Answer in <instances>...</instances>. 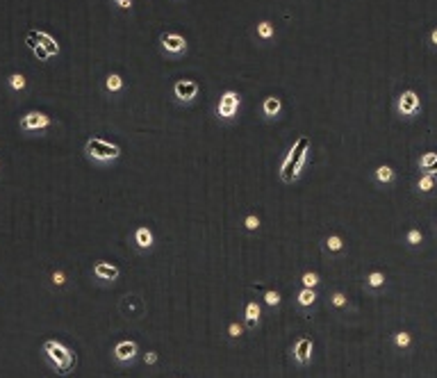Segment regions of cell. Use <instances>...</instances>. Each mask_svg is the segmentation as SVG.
I'll use <instances>...</instances> for the list:
<instances>
[{
    "instance_id": "obj_1",
    "label": "cell",
    "mask_w": 437,
    "mask_h": 378,
    "mask_svg": "<svg viewBox=\"0 0 437 378\" xmlns=\"http://www.w3.org/2000/svg\"><path fill=\"white\" fill-rule=\"evenodd\" d=\"M44 353H46V358L50 360V365H53L60 374H68L71 372V367H73V362H75L73 353L68 351L66 346L60 344V342H53V339L44 342Z\"/></svg>"
},
{
    "instance_id": "obj_2",
    "label": "cell",
    "mask_w": 437,
    "mask_h": 378,
    "mask_svg": "<svg viewBox=\"0 0 437 378\" xmlns=\"http://www.w3.org/2000/svg\"><path fill=\"white\" fill-rule=\"evenodd\" d=\"M87 153H89V157H93L96 162H112V159H116L121 155V148L105 139L93 137V139L87 141Z\"/></svg>"
},
{
    "instance_id": "obj_3",
    "label": "cell",
    "mask_w": 437,
    "mask_h": 378,
    "mask_svg": "<svg viewBox=\"0 0 437 378\" xmlns=\"http://www.w3.org/2000/svg\"><path fill=\"white\" fill-rule=\"evenodd\" d=\"M307 148H310V139H307V137H301V139L289 148L285 162H283V169H280V178L285 180V182H291V180H294V166H296L298 157H301L303 153H307Z\"/></svg>"
},
{
    "instance_id": "obj_4",
    "label": "cell",
    "mask_w": 437,
    "mask_h": 378,
    "mask_svg": "<svg viewBox=\"0 0 437 378\" xmlns=\"http://www.w3.org/2000/svg\"><path fill=\"white\" fill-rule=\"evenodd\" d=\"M396 110H398V114H403V116H412V114H417L419 110H421V100H419V96L412 91V89H408V91H403L398 96Z\"/></svg>"
},
{
    "instance_id": "obj_5",
    "label": "cell",
    "mask_w": 437,
    "mask_h": 378,
    "mask_svg": "<svg viewBox=\"0 0 437 378\" xmlns=\"http://www.w3.org/2000/svg\"><path fill=\"white\" fill-rule=\"evenodd\" d=\"M239 110V96L235 91H225L218 100V116L221 119H232Z\"/></svg>"
},
{
    "instance_id": "obj_6",
    "label": "cell",
    "mask_w": 437,
    "mask_h": 378,
    "mask_svg": "<svg viewBox=\"0 0 437 378\" xmlns=\"http://www.w3.org/2000/svg\"><path fill=\"white\" fill-rule=\"evenodd\" d=\"M46 126H50V116H46V114H41V112H30L21 119V128L23 130H39V128H46Z\"/></svg>"
},
{
    "instance_id": "obj_7",
    "label": "cell",
    "mask_w": 437,
    "mask_h": 378,
    "mask_svg": "<svg viewBox=\"0 0 437 378\" xmlns=\"http://www.w3.org/2000/svg\"><path fill=\"white\" fill-rule=\"evenodd\" d=\"M162 46H164L169 53L178 55V53H185L187 50V41L175 32H164L162 34Z\"/></svg>"
},
{
    "instance_id": "obj_8",
    "label": "cell",
    "mask_w": 437,
    "mask_h": 378,
    "mask_svg": "<svg viewBox=\"0 0 437 378\" xmlns=\"http://www.w3.org/2000/svg\"><path fill=\"white\" fill-rule=\"evenodd\" d=\"M173 91H175L178 98L192 100V98H196V93H198V85H196L194 80H180L178 85L173 87Z\"/></svg>"
},
{
    "instance_id": "obj_9",
    "label": "cell",
    "mask_w": 437,
    "mask_h": 378,
    "mask_svg": "<svg viewBox=\"0 0 437 378\" xmlns=\"http://www.w3.org/2000/svg\"><path fill=\"white\" fill-rule=\"evenodd\" d=\"M114 356H116V360H119V362H130V360L137 356V344H134V342H130V339H126V342H119V344H116V349H114Z\"/></svg>"
},
{
    "instance_id": "obj_10",
    "label": "cell",
    "mask_w": 437,
    "mask_h": 378,
    "mask_svg": "<svg viewBox=\"0 0 437 378\" xmlns=\"http://www.w3.org/2000/svg\"><path fill=\"white\" fill-rule=\"evenodd\" d=\"M132 310H137V314H144V303H141L139 296H134V294H128L126 299L121 301V312L128 314V317H132Z\"/></svg>"
},
{
    "instance_id": "obj_11",
    "label": "cell",
    "mask_w": 437,
    "mask_h": 378,
    "mask_svg": "<svg viewBox=\"0 0 437 378\" xmlns=\"http://www.w3.org/2000/svg\"><path fill=\"white\" fill-rule=\"evenodd\" d=\"M310 353H312V339L310 337H301L296 342V349H294V356L301 365H305L310 360Z\"/></svg>"
},
{
    "instance_id": "obj_12",
    "label": "cell",
    "mask_w": 437,
    "mask_h": 378,
    "mask_svg": "<svg viewBox=\"0 0 437 378\" xmlns=\"http://www.w3.org/2000/svg\"><path fill=\"white\" fill-rule=\"evenodd\" d=\"M419 169L428 176H437V153H424L419 157Z\"/></svg>"
},
{
    "instance_id": "obj_13",
    "label": "cell",
    "mask_w": 437,
    "mask_h": 378,
    "mask_svg": "<svg viewBox=\"0 0 437 378\" xmlns=\"http://www.w3.org/2000/svg\"><path fill=\"white\" fill-rule=\"evenodd\" d=\"M93 273L103 280H114L116 276H119V269H116L114 265H107V262H98V265L93 267Z\"/></svg>"
},
{
    "instance_id": "obj_14",
    "label": "cell",
    "mask_w": 437,
    "mask_h": 378,
    "mask_svg": "<svg viewBox=\"0 0 437 378\" xmlns=\"http://www.w3.org/2000/svg\"><path fill=\"white\" fill-rule=\"evenodd\" d=\"M134 244L139 246V248H151L153 246V232L148 228H137L134 230Z\"/></svg>"
},
{
    "instance_id": "obj_15",
    "label": "cell",
    "mask_w": 437,
    "mask_h": 378,
    "mask_svg": "<svg viewBox=\"0 0 437 378\" xmlns=\"http://www.w3.org/2000/svg\"><path fill=\"white\" fill-rule=\"evenodd\" d=\"M260 321V305L255 303V301H251V303L246 305V326L248 328H255Z\"/></svg>"
},
{
    "instance_id": "obj_16",
    "label": "cell",
    "mask_w": 437,
    "mask_h": 378,
    "mask_svg": "<svg viewBox=\"0 0 437 378\" xmlns=\"http://www.w3.org/2000/svg\"><path fill=\"white\" fill-rule=\"evenodd\" d=\"M280 107H283L280 98H276V96H269V98H264V103H262V112H264L266 116H276V114L280 112Z\"/></svg>"
},
{
    "instance_id": "obj_17",
    "label": "cell",
    "mask_w": 437,
    "mask_h": 378,
    "mask_svg": "<svg viewBox=\"0 0 437 378\" xmlns=\"http://www.w3.org/2000/svg\"><path fill=\"white\" fill-rule=\"evenodd\" d=\"M34 37L41 41V46L46 48L48 50V55H55V53H60V46L55 44V39L50 37V34H46V32H34Z\"/></svg>"
},
{
    "instance_id": "obj_18",
    "label": "cell",
    "mask_w": 437,
    "mask_h": 378,
    "mask_svg": "<svg viewBox=\"0 0 437 378\" xmlns=\"http://www.w3.org/2000/svg\"><path fill=\"white\" fill-rule=\"evenodd\" d=\"M373 178L380 182V185H387L394 180V171H392V166H378L376 171H373Z\"/></svg>"
},
{
    "instance_id": "obj_19",
    "label": "cell",
    "mask_w": 437,
    "mask_h": 378,
    "mask_svg": "<svg viewBox=\"0 0 437 378\" xmlns=\"http://www.w3.org/2000/svg\"><path fill=\"white\" fill-rule=\"evenodd\" d=\"M314 301H317V294H314V289H310V287H303V289L298 292V303H301V308H310Z\"/></svg>"
},
{
    "instance_id": "obj_20",
    "label": "cell",
    "mask_w": 437,
    "mask_h": 378,
    "mask_svg": "<svg viewBox=\"0 0 437 378\" xmlns=\"http://www.w3.org/2000/svg\"><path fill=\"white\" fill-rule=\"evenodd\" d=\"M417 189H419V192H424V194H431L433 189H435V176L424 173V176L417 180Z\"/></svg>"
},
{
    "instance_id": "obj_21",
    "label": "cell",
    "mask_w": 437,
    "mask_h": 378,
    "mask_svg": "<svg viewBox=\"0 0 437 378\" xmlns=\"http://www.w3.org/2000/svg\"><path fill=\"white\" fill-rule=\"evenodd\" d=\"M410 344H412V335H410V333L401 331V333L394 335V346H396V349H410Z\"/></svg>"
},
{
    "instance_id": "obj_22",
    "label": "cell",
    "mask_w": 437,
    "mask_h": 378,
    "mask_svg": "<svg viewBox=\"0 0 437 378\" xmlns=\"http://www.w3.org/2000/svg\"><path fill=\"white\" fill-rule=\"evenodd\" d=\"M367 285H369L371 289H378V287H383L385 285V273L383 271H371L369 276H367Z\"/></svg>"
},
{
    "instance_id": "obj_23",
    "label": "cell",
    "mask_w": 437,
    "mask_h": 378,
    "mask_svg": "<svg viewBox=\"0 0 437 378\" xmlns=\"http://www.w3.org/2000/svg\"><path fill=\"white\" fill-rule=\"evenodd\" d=\"M405 239H408V244L410 246H419L421 242H424V235H421V230H417V228H410L408 235H405Z\"/></svg>"
},
{
    "instance_id": "obj_24",
    "label": "cell",
    "mask_w": 437,
    "mask_h": 378,
    "mask_svg": "<svg viewBox=\"0 0 437 378\" xmlns=\"http://www.w3.org/2000/svg\"><path fill=\"white\" fill-rule=\"evenodd\" d=\"M9 87H12L14 91H21V89H25V78L21 73H12L9 75Z\"/></svg>"
},
{
    "instance_id": "obj_25",
    "label": "cell",
    "mask_w": 437,
    "mask_h": 378,
    "mask_svg": "<svg viewBox=\"0 0 437 378\" xmlns=\"http://www.w3.org/2000/svg\"><path fill=\"white\" fill-rule=\"evenodd\" d=\"M121 87H123V80H121L116 73H112L109 78H107V89H109V91H119Z\"/></svg>"
},
{
    "instance_id": "obj_26",
    "label": "cell",
    "mask_w": 437,
    "mask_h": 378,
    "mask_svg": "<svg viewBox=\"0 0 437 378\" xmlns=\"http://www.w3.org/2000/svg\"><path fill=\"white\" fill-rule=\"evenodd\" d=\"M258 34L262 37V39H271V37H273L271 23H266V21H264V23H260V25H258Z\"/></svg>"
},
{
    "instance_id": "obj_27",
    "label": "cell",
    "mask_w": 437,
    "mask_h": 378,
    "mask_svg": "<svg viewBox=\"0 0 437 378\" xmlns=\"http://www.w3.org/2000/svg\"><path fill=\"white\" fill-rule=\"evenodd\" d=\"M262 294H264V301L269 305H278L280 303V294L278 292H273V289H264Z\"/></svg>"
},
{
    "instance_id": "obj_28",
    "label": "cell",
    "mask_w": 437,
    "mask_h": 378,
    "mask_svg": "<svg viewBox=\"0 0 437 378\" xmlns=\"http://www.w3.org/2000/svg\"><path fill=\"white\" fill-rule=\"evenodd\" d=\"M326 246L330 248V251H342V239L337 237V235H332V237H328V242H326Z\"/></svg>"
},
{
    "instance_id": "obj_29",
    "label": "cell",
    "mask_w": 437,
    "mask_h": 378,
    "mask_svg": "<svg viewBox=\"0 0 437 378\" xmlns=\"http://www.w3.org/2000/svg\"><path fill=\"white\" fill-rule=\"evenodd\" d=\"M301 280H303L305 287H310V289H312V287L319 283V276H317V273H303V278H301Z\"/></svg>"
},
{
    "instance_id": "obj_30",
    "label": "cell",
    "mask_w": 437,
    "mask_h": 378,
    "mask_svg": "<svg viewBox=\"0 0 437 378\" xmlns=\"http://www.w3.org/2000/svg\"><path fill=\"white\" fill-rule=\"evenodd\" d=\"M244 226L248 228V230H258V228H260V219L255 217V214H248L246 221H244Z\"/></svg>"
},
{
    "instance_id": "obj_31",
    "label": "cell",
    "mask_w": 437,
    "mask_h": 378,
    "mask_svg": "<svg viewBox=\"0 0 437 378\" xmlns=\"http://www.w3.org/2000/svg\"><path fill=\"white\" fill-rule=\"evenodd\" d=\"M346 303H349V301H346V296L342 292H335V294H332V305H335V308H344Z\"/></svg>"
},
{
    "instance_id": "obj_32",
    "label": "cell",
    "mask_w": 437,
    "mask_h": 378,
    "mask_svg": "<svg viewBox=\"0 0 437 378\" xmlns=\"http://www.w3.org/2000/svg\"><path fill=\"white\" fill-rule=\"evenodd\" d=\"M32 50H34V55H37L39 60H48V57H50V55H48V50H46L44 46H41V44H37V46H34Z\"/></svg>"
},
{
    "instance_id": "obj_33",
    "label": "cell",
    "mask_w": 437,
    "mask_h": 378,
    "mask_svg": "<svg viewBox=\"0 0 437 378\" xmlns=\"http://www.w3.org/2000/svg\"><path fill=\"white\" fill-rule=\"evenodd\" d=\"M228 335H230V337H239V335H241V326H239V324H230V326H228Z\"/></svg>"
},
{
    "instance_id": "obj_34",
    "label": "cell",
    "mask_w": 437,
    "mask_h": 378,
    "mask_svg": "<svg viewBox=\"0 0 437 378\" xmlns=\"http://www.w3.org/2000/svg\"><path fill=\"white\" fill-rule=\"evenodd\" d=\"M53 283H55V285H64V283H66L64 273H62V271H55L53 273Z\"/></svg>"
},
{
    "instance_id": "obj_35",
    "label": "cell",
    "mask_w": 437,
    "mask_h": 378,
    "mask_svg": "<svg viewBox=\"0 0 437 378\" xmlns=\"http://www.w3.org/2000/svg\"><path fill=\"white\" fill-rule=\"evenodd\" d=\"M144 360H146V365H155V362H157V353H155V351L146 353V356H144Z\"/></svg>"
},
{
    "instance_id": "obj_36",
    "label": "cell",
    "mask_w": 437,
    "mask_h": 378,
    "mask_svg": "<svg viewBox=\"0 0 437 378\" xmlns=\"http://www.w3.org/2000/svg\"><path fill=\"white\" fill-rule=\"evenodd\" d=\"M431 44H433V46H437V27L431 32Z\"/></svg>"
},
{
    "instance_id": "obj_37",
    "label": "cell",
    "mask_w": 437,
    "mask_h": 378,
    "mask_svg": "<svg viewBox=\"0 0 437 378\" xmlns=\"http://www.w3.org/2000/svg\"><path fill=\"white\" fill-rule=\"evenodd\" d=\"M114 2H116V5H119V2H123V0H114Z\"/></svg>"
}]
</instances>
